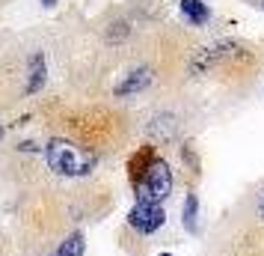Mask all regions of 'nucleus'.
<instances>
[{
  "instance_id": "1a4fd4ad",
  "label": "nucleus",
  "mask_w": 264,
  "mask_h": 256,
  "mask_svg": "<svg viewBox=\"0 0 264 256\" xmlns=\"http://www.w3.org/2000/svg\"><path fill=\"white\" fill-rule=\"evenodd\" d=\"M259 215H262V218H264V191H262V194H259Z\"/></svg>"
},
{
  "instance_id": "f8f14e48",
  "label": "nucleus",
  "mask_w": 264,
  "mask_h": 256,
  "mask_svg": "<svg viewBox=\"0 0 264 256\" xmlns=\"http://www.w3.org/2000/svg\"><path fill=\"white\" fill-rule=\"evenodd\" d=\"M160 256H175V254H160Z\"/></svg>"
},
{
  "instance_id": "0eeeda50",
  "label": "nucleus",
  "mask_w": 264,
  "mask_h": 256,
  "mask_svg": "<svg viewBox=\"0 0 264 256\" xmlns=\"http://www.w3.org/2000/svg\"><path fill=\"white\" fill-rule=\"evenodd\" d=\"M83 254H86V239H83V233H71V236H65V239L59 242V248L51 256H83Z\"/></svg>"
},
{
  "instance_id": "f257e3e1",
  "label": "nucleus",
  "mask_w": 264,
  "mask_h": 256,
  "mask_svg": "<svg viewBox=\"0 0 264 256\" xmlns=\"http://www.w3.org/2000/svg\"><path fill=\"white\" fill-rule=\"evenodd\" d=\"M45 161L56 176L65 179H77V176H89L98 164V158L86 149H80L77 143L65 140V137H53L45 146Z\"/></svg>"
},
{
  "instance_id": "6e6552de",
  "label": "nucleus",
  "mask_w": 264,
  "mask_h": 256,
  "mask_svg": "<svg viewBox=\"0 0 264 256\" xmlns=\"http://www.w3.org/2000/svg\"><path fill=\"white\" fill-rule=\"evenodd\" d=\"M181 12H184V18H190V24H196V27L211 18V9H208L202 0H181Z\"/></svg>"
},
{
  "instance_id": "7ed1b4c3",
  "label": "nucleus",
  "mask_w": 264,
  "mask_h": 256,
  "mask_svg": "<svg viewBox=\"0 0 264 256\" xmlns=\"http://www.w3.org/2000/svg\"><path fill=\"white\" fill-rule=\"evenodd\" d=\"M166 224V212L163 206H152V203H137L128 212V227L137 230L140 236H152Z\"/></svg>"
},
{
  "instance_id": "9d476101",
  "label": "nucleus",
  "mask_w": 264,
  "mask_h": 256,
  "mask_svg": "<svg viewBox=\"0 0 264 256\" xmlns=\"http://www.w3.org/2000/svg\"><path fill=\"white\" fill-rule=\"evenodd\" d=\"M42 3H45V6H53V3H56V0H42Z\"/></svg>"
},
{
  "instance_id": "423d86ee",
  "label": "nucleus",
  "mask_w": 264,
  "mask_h": 256,
  "mask_svg": "<svg viewBox=\"0 0 264 256\" xmlns=\"http://www.w3.org/2000/svg\"><path fill=\"white\" fill-rule=\"evenodd\" d=\"M181 224L187 233H199V197L190 191L184 197V209H181Z\"/></svg>"
},
{
  "instance_id": "f03ea898",
  "label": "nucleus",
  "mask_w": 264,
  "mask_h": 256,
  "mask_svg": "<svg viewBox=\"0 0 264 256\" xmlns=\"http://www.w3.org/2000/svg\"><path fill=\"white\" fill-rule=\"evenodd\" d=\"M172 167L160 158L152 161V167L140 176L137 182V203H152V206H160L163 200H169L172 194Z\"/></svg>"
},
{
  "instance_id": "9b49d317",
  "label": "nucleus",
  "mask_w": 264,
  "mask_h": 256,
  "mask_svg": "<svg viewBox=\"0 0 264 256\" xmlns=\"http://www.w3.org/2000/svg\"><path fill=\"white\" fill-rule=\"evenodd\" d=\"M3 134H6V128H3V125H0V140H3Z\"/></svg>"
},
{
  "instance_id": "39448f33",
  "label": "nucleus",
  "mask_w": 264,
  "mask_h": 256,
  "mask_svg": "<svg viewBox=\"0 0 264 256\" xmlns=\"http://www.w3.org/2000/svg\"><path fill=\"white\" fill-rule=\"evenodd\" d=\"M45 78H48V69H45V54H33L30 57V84H27V95L39 92L45 86Z\"/></svg>"
},
{
  "instance_id": "ddd939ff",
  "label": "nucleus",
  "mask_w": 264,
  "mask_h": 256,
  "mask_svg": "<svg viewBox=\"0 0 264 256\" xmlns=\"http://www.w3.org/2000/svg\"><path fill=\"white\" fill-rule=\"evenodd\" d=\"M262 6H264V3H262Z\"/></svg>"
},
{
  "instance_id": "20e7f679",
  "label": "nucleus",
  "mask_w": 264,
  "mask_h": 256,
  "mask_svg": "<svg viewBox=\"0 0 264 256\" xmlns=\"http://www.w3.org/2000/svg\"><path fill=\"white\" fill-rule=\"evenodd\" d=\"M152 84V69H146V66H140V69H131L119 84H116V95L119 98H128V95H137V92H143L146 86Z\"/></svg>"
}]
</instances>
